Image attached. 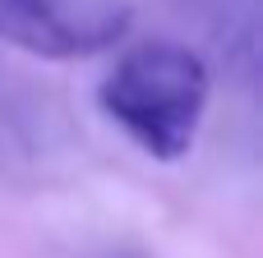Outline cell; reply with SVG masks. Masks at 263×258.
I'll return each mask as SVG.
<instances>
[{
    "label": "cell",
    "instance_id": "obj_1",
    "mask_svg": "<svg viewBox=\"0 0 263 258\" xmlns=\"http://www.w3.org/2000/svg\"><path fill=\"white\" fill-rule=\"evenodd\" d=\"M213 74L185 42L129 46L97 83V106L157 162H180L203 125Z\"/></svg>",
    "mask_w": 263,
    "mask_h": 258
},
{
    "label": "cell",
    "instance_id": "obj_3",
    "mask_svg": "<svg viewBox=\"0 0 263 258\" xmlns=\"http://www.w3.org/2000/svg\"><path fill=\"white\" fill-rule=\"evenodd\" d=\"M176 9L240 69L245 83L259 74V0H176Z\"/></svg>",
    "mask_w": 263,
    "mask_h": 258
},
{
    "label": "cell",
    "instance_id": "obj_2",
    "mask_svg": "<svg viewBox=\"0 0 263 258\" xmlns=\"http://www.w3.org/2000/svg\"><path fill=\"white\" fill-rule=\"evenodd\" d=\"M134 23V0H0V42L42 60L111 51Z\"/></svg>",
    "mask_w": 263,
    "mask_h": 258
}]
</instances>
